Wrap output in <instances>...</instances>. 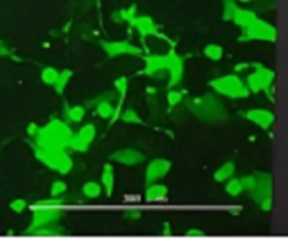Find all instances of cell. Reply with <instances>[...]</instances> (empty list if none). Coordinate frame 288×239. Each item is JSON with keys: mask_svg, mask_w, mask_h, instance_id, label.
<instances>
[{"mask_svg": "<svg viewBox=\"0 0 288 239\" xmlns=\"http://www.w3.org/2000/svg\"><path fill=\"white\" fill-rule=\"evenodd\" d=\"M38 210H34L32 213V221L30 224V227L27 229L28 234H32L34 231H37L40 228L44 227H49V225H55L58 223V219L61 218L62 213L59 210H55V207L45 208L43 207V210L40 207H37Z\"/></svg>", "mask_w": 288, "mask_h": 239, "instance_id": "cell-9", "label": "cell"}, {"mask_svg": "<svg viewBox=\"0 0 288 239\" xmlns=\"http://www.w3.org/2000/svg\"><path fill=\"white\" fill-rule=\"evenodd\" d=\"M131 26L139 32L141 37H149V35H158V28L153 20L148 16H141V17H133L131 20Z\"/></svg>", "mask_w": 288, "mask_h": 239, "instance_id": "cell-15", "label": "cell"}, {"mask_svg": "<svg viewBox=\"0 0 288 239\" xmlns=\"http://www.w3.org/2000/svg\"><path fill=\"white\" fill-rule=\"evenodd\" d=\"M102 48L108 57H124V55H131V57H141L142 49L133 44H129L127 41H103Z\"/></svg>", "mask_w": 288, "mask_h": 239, "instance_id": "cell-11", "label": "cell"}, {"mask_svg": "<svg viewBox=\"0 0 288 239\" xmlns=\"http://www.w3.org/2000/svg\"><path fill=\"white\" fill-rule=\"evenodd\" d=\"M86 114V110L83 108L82 106H73L72 108H69V112H68V118H69L70 121L73 122H80L83 120Z\"/></svg>", "mask_w": 288, "mask_h": 239, "instance_id": "cell-29", "label": "cell"}, {"mask_svg": "<svg viewBox=\"0 0 288 239\" xmlns=\"http://www.w3.org/2000/svg\"><path fill=\"white\" fill-rule=\"evenodd\" d=\"M163 70H167L170 76L169 87H175L182 80L184 72V62L182 57H179L175 51H170L166 55H149L145 58V75L155 76Z\"/></svg>", "mask_w": 288, "mask_h": 239, "instance_id": "cell-2", "label": "cell"}, {"mask_svg": "<svg viewBox=\"0 0 288 239\" xmlns=\"http://www.w3.org/2000/svg\"><path fill=\"white\" fill-rule=\"evenodd\" d=\"M186 234L188 235V236H203L204 232L201 229H188Z\"/></svg>", "mask_w": 288, "mask_h": 239, "instance_id": "cell-36", "label": "cell"}, {"mask_svg": "<svg viewBox=\"0 0 288 239\" xmlns=\"http://www.w3.org/2000/svg\"><path fill=\"white\" fill-rule=\"evenodd\" d=\"M255 186L249 193L263 211H270L273 207V176L268 172H255Z\"/></svg>", "mask_w": 288, "mask_h": 239, "instance_id": "cell-4", "label": "cell"}, {"mask_svg": "<svg viewBox=\"0 0 288 239\" xmlns=\"http://www.w3.org/2000/svg\"><path fill=\"white\" fill-rule=\"evenodd\" d=\"M170 169L171 162L169 159H165V158L153 159L149 165L146 166V170H145V181H146V185L155 183V181L163 179L170 172Z\"/></svg>", "mask_w": 288, "mask_h": 239, "instance_id": "cell-12", "label": "cell"}, {"mask_svg": "<svg viewBox=\"0 0 288 239\" xmlns=\"http://www.w3.org/2000/svg\"><path fill=\"white\" fill-rule=\"evenodd\" d=\"M35 158L48 169L66 175L73 168V160L66 151H49V149H35Z\"/></svg>", "mask_w": 288, "mask_h": 239, "instance_id": "cell-5", "label": "cell"}, {"mask_svg": "<svg viewBox=\"0 0 288 239\" xmlns=\"http://www.w3.org/2000/svg\"><path fill=\"white\" fill-rule=\"evenodd\" d=\"M225 190L226 193L232 197H236L242 194V191H243V187H242V183H240L239 179H234V177H231L228 179V183H226V186H225Z\"/></svg>", "mask_w": 288, "mask_h": 239, "instance_id": "cell-25", "label": "cell"}, {"mask_svg": "<svg viewBox=\"0 0 288 239\" xmlns=\"http://www.w3.org/2000/svg\"><path fill=\"white\" fill-rule=\"evenodd\" d=\"M102 185L106 190V194L108 197L111 196L114 191V185H116V177H114V169L110 163L104 166L102 173Z\"/></svg>", "mask_w": 288, "mask_h": 239, "instance_id": "cell-18", "label": "cell"}, {"mask_svg": "<svg viewBox=\"0 0 288 239\" xmlns=\"http://www.w3.org/2000/svg\"><path fill=\"white\" fill-rule=\"evenodd\" d=\"M72 130L68 124L61 120H51L44 127L38 128L34 135L37 148L49 149V151H64L69 148L70 139H72Z\"/></svg>", "mask_w": 288, "mask_h": 239, "instance_id": "cell-1", "label": "cell"}, {"mask_svg": "<svg viewBox=\"0 0 288 239\" xmlns=\"http://www.w3.org/2000/svg\"><path fill=\"white\" fill-rule=\"evenodd\" d=\"M183 100V93L179 90H170L167 93V103L170 106H176Z\"/></svg>", "mask_w": 288, "mask_h": 239, "instance_id": "cell-33", "label": "cell"}, {"mask_svg": "<svg viewBox=\"0 0 288 239\" xmlns=\"http://www.w3.org/2000/svg\"><path fill=\"white\" fill-rule=\"evenodd\" d=\"M167 187L165 185H159V183H149L145 191V200L148 203H156L163 201L167 197Z\"/></svg>", "mask_w": 288, "mask_h": 239, "instance_id": "cell-16", "label": "cell"}, {"mask_svg": "<svg viewBox=\"0 0 288 239\" xmlns=\"http://www.w3.org/2000/svg\"><path fill=\"white\" fill-rule=\"evenodd\" d=\"M64 232L62 228H56L55 225H49V227H44V228H40L37 231H34L32 235H41V236H51V235H59Z\"/></svg>", "mask_w": 288, "mask_h": 239, "instance_id": "cell-30", "label": "cell"}, {"mask_svg": "<svg viewBox=\"0 0 288 239\" xmlns=\"http://www.w3.org/2000/svg\"><path fill=\"white\" fill-rule=\"evenodd\" d=\"M103 187L97 181H87L83 185V194L89 198H97L102 194Z\"/></svg>", "mask_w": 288, "mask_h": 239, "instance_id": "cell-23", "label": "cell"}, {"mask_svg": "<svg viewBox=\"0 0 288 239\" xmlns=\"http://www.w3.org/2000/svg\"><path fill=\"white\" fill-rule=\"evenodd\" d=\"M97 130L93 124H86L79 131L72 135L69 148L75 152H86L96 138Z\"/></svg>", "mask_w": 288, "mask_h": 239, "instance_id": "cell-10", "label": "cell"}, {"mask_svg": "<svg viewBox=\"0 0 288 239\" xmlns=\"http://www.w3.org/2000/svg\"><path fill=\"white\" fill-rule=\"evenodd\" d=\"M68 190V185L62 180L53 181L51 186V197H59L64 194L65 191Z\"/></svg>", "mask_w": 288, "mask_h": 239, "instance_id": "cell-31", "label": "cell"}, {"mask_svg": "<svg viewBox=\"0 0 288 239\" xmlns=\"http://www.w3.org/2000/svg\"><path fill=\"white\" fill-rule=\"evenodd\" d=\"M110 159L124 166H138L145 160V155L133 148H123L112 152Z\"/></svg>", "mask_w": 288, "mask_h": 239, "instance_id": "cell-13", "label": "cell"}, {"mask_svg": "<svg viewBox=\"0 0 288 239\" xmlns=\"http://www.w3.org/2000/svg\"><path fill=\"white\" fill-rule=\"evenodd\" d=\"M116 89H117V91L120 93L121 100H124V97H125L127 91H128V79L124 78V76L118 78V79L116 80Z\"/></svg>", "mask_w": 288, "mask_h": 239, "instance_id": "cell-32", "label": "cell"}, {"mask_svg": "<svg viewBox=\"0 0 288 239\" xmlns=\"http://www.w3.org/2000/svg\"><path fill=\"white\" fill-rule=\"evenodd\" d=\"M6 55H9V49L5 45L0 44V57H6Z\"/></svg>", "mask_w": 288, "mask_h": 239, "instance_id": "cell-38", "label": "cell"}, {"mask_svg": "<svg viewBox=\"0 0 288 239\" xmlns=\"http://www.w3.org/2000/svg\"><path fill=\"white\" fill-rule=\"evenodd\" d=\"M38 128L40 127H37L35 124H31V127H28V130H27V133L30 134V135H35V133L38 131Z\"/></svg>", "mask_w": 288, "mask_h": 239, "instance_id": "cell-37", "label": "cell"}, {"mask_svg": "<svg viewBox=\"0 0 288 239\" xmlns=\"http://www.w3.org/2000/svg\"><path fill=\"white\" fill-rule=\"evenodd\" d=\"M188 107L203 121H218L219 118H224L225 116L224 106L215 100L213 96L194 99L188 103Z\"/></svg>", "mask_w": 288, "mask_h": 239, "instance_id": "cell-6", "label": "cell"}, {"mask_svg": "<svg viewBox=\"0 0 288 239\" xmlns=\"http://www.w3.org/2000/svg\"><path fill=\"white\" fill-rule=\"evenodd\" d=\"M234 23H235L236 26H239L240 28H247V27L253 24V23L257 20V16L251 10H242V9H238L235 13V16H234Z\"/></svg>", "mask_w": 288, "mask_h": 239, "instance_id": "cell-17", "label": "cell"}, {"mask_svg": "<svg viewBox=\"0 0 288 239\" xmlns=\"http://www.w3.org/2000/svg\"><path fill=\"white\" fill-rule=\"evenodd\" d=\"M277 38V30L270 23L263 22L257 19L256 22L245 28V32L242 34L240 41H266V43H274Z\"/></svg>", "mask_w": 288, "mask_h": 239, "instance_id": "cell-7", "label": "cell"}, {"mask_svg": "<svg viewBox=\"0 0 288 239\" xmlns=\"http://www.w3.org/2000/svg\"><path fill=\"white\" fill-rule=\"evenodd\" d=\"M72 76H73V72L70 69H64L62 72H59L58 79L53 83V89H55V91L58 95H64L65 89H66V86L69 83V80L72 79Z\"/></svg>", "mask_w": 288, "mask_h": 239, "instance_id": "cell-20", "label": "cell"}, {"mask_svg": "<svg viewBox=\"0 0 288 239\" xmlns=\"http://www.w3.org/2000/svg\"><path fill=\"white\" fill-rule=\"evenodd\" d=\"M274 79H276L274 70L264 68L262 65H257L256 69L247 76L246 86L251 93H260V91L268 90L272 87Z\"/></svg>", "mask_w": 288, "mask_h": 239, "instance_id": "cell-8", "label": "cell"}, {"mask_svg": "<svg viewBox=\"0 0 288 239\" xmlns=\"http://www.w3.org/2000/svg\"><path fill=\"white\" fill-rule=\"evenodd\" d=\"M240 183H242V187H243V191H251L252 189H253V186H255V181H256V179H255V175H246L243 176L242 179H239Z\"/></svg>", "mask_w": 288, "mask_h": 239, "instance_id": "cell-34", "label": "cell"}, {"mask_svg": "<svg viewBox=\"0 0 288 239\" xmlns=\"http://www.w3.org/2000/svg\"><path fill=\"white\" fill-rule=\"evenodd\" d=\"M209 86L218 95L229 97V99H246L249 97L251 91L239 75H224L215 79L209 80Z\"/></svg>", "mask_w": 288, "mask_h": 239, "instance_id": "cell-3", "label": "cell"}, {"mask_svg": "<svg viewBox=\"0 0 288 239\" xmlns=\"http://www.w3.org/2000/svg\"><path fill=\"white\" fill-rule=\"evenodd\" d=\"M59 76V72L55 68L52 66H47V68H44L43 72H41V79L45 85H49V86H53V83L56 82Z\"/></svg>", "mask_w": 288, "mask_h": 239, "instance_id": "cell-24", "label": "cell"}, {"mask_svg": "<svg viewBox=\"0 0 288 239\" xmlns=\"http://www.w3.org/2000/svg\"><path fill=\"white\" fill-rule=\"evenodd\" d=\"M239 7L236 6V3L234 0H224V10H222V19L225 22H229L235 16L236 10Z\"/></svg>", "mask_w": 288, "mask_h": 239, "instance_id": "cell-26", "label": "cell"}, {"mask_svg": "<svg viewBox=\"0 0 288 239\" xmlns=\"http://www.w3.org/2000/svg\"><path fill=\"white\" fill-rule=\"evenodd\" d=\"M65 201L64 198H58V197H51V198H47V200H38L35 204H34V207H40V208H51V207H61V206H64Z\"/></svg>", "mask_w": 288, "mask_h": 239, "instance_id": "cell-27", "label": "cell"}, {"mask_svg": "<svg viewBox=\"0 0 288 239\" xmlns=\"http://www.w3.org/2000/svg\"><path fill=\"white\" fill-rule=\"evenodd\" d=\"M240 2H243V3H247V2H251V0H240Z\"/></svg>", "mask_w": 288, "mask_h": 239, "instance_id": "cell-39", "label": "cell"}, {"mask_svg": "<svg viewBox=\"0 0 288 239\" xmlns=\"http://www.w3.org/2000/svg\"><path fill=\"white\" fill-rule=\"evenodd\" d=\"M204 55L211 61H219L224 57V48L218 44H208L204 48Z\"/></svg>", "mask_w": 288, "mask_h": 239, "instance_id": "cell-22", "label": "cell"}, {"mask_svg": "<svg viewBox=\"0 0 288 239\" xmlns=\"http://www.w3.org/2000/svg\"><path fill=\"white\" fill-rule=\"evenodd\" d=\"M121 118V121L127 122V124H142V120L139 117L138 114L135 110L132 108H128V110H125V112L120 116Z\"/></svg>", "mask_w": 288, "mask_h": 239, "instance_id": "cell-28", "label": "cell"}, {"mask_svg": "<svg viewBox=\"0 0 288 239\" xmlns=\"http://www.w3.org/2000/svg\"><path fill=\"white\" fill-rule=\"evenodd\" d=\"M10 208L14 211V213H23L27 208V201L24 198H16L10 203Z\"/></svg>", "mask_w": 288, "mask_h": 239, "instance_id": "cell-35", "label": "cell"}, {"mask_svg": "<svg viewBox=\"0 0 288 239\" xmlns=\"http://www.w3.org/2000/svg\"><path fill=\"white\" fill-rule=\"evenodd\" d=\"M96 113L99 114V117L104 118V120H108V118L114 117L116 108H114V106H112L110 101L103 100L97 104Z\"/></svg>", "mask_w": 288, "mask_h": 239, "instance_id": "cell-21", "label": "cell"}, {"mask_svg": "<svg viewBox=\"0 0 288 239\" xmlns=\"http://www.w3.org/2000/svg\"><path fill=\"white\" fill-rule=\"evenodd\" d=\"M234 175H235V163L234 162H226L215 172L214 179L218 183H222V181H226L228 179H231Z\"/></svg>", "mask_w": 288, "mask_h": 239, "instance_id": "cell-19", "label": "cell"}, {"mask_svg": "<svg viewBox=\"0 0 288 239\" xmlns=\"http://www.w3.org/2000/svg\"><path fill=\"white\" fill-rule=\"evenodd\" d=\"M243 117L247 121L256 124L257 127H260L264 131L272 127L274 124V120H276L274 113L266 110V108H249L247 112L243 113Z\"/></svg>", "mask_w": 288, "mask_h": 239, "instance_id": "cell-14", "label": "cell"}]
</instances>
